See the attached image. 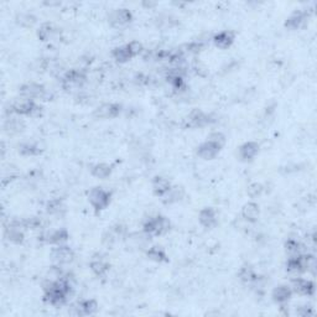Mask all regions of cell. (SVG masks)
Segmentation results:
<instances>
[{
	"mask_svg": "<svg viewBox=\"0 0 317 317\" xmlns=\"http://www.w3.org/2000/svg\"><path fill=\"white\" fill-rule=\"evenodd\" d=\"M122 112V106L118 103H104L94 109L93 116L97 119H114Z\"/></svg>",
	"mask_w": 317,
	"mask_h": 317,
	"instance_id": "cell-8",
	"label": "cell"
},
{
	"mask_svg": "<svg viewBox=\"0 0 317 317\" xmlns=\"http://www.w3.org/2000/svg\"><path fill=\"white\" fill-rule=\"evenodd\" d=\"M19 153L24 157H35V155L40 154L41 149L39 145L32 144V143H25V144L20 145Z\"/></svg>",
	"mask_w": 317,
	"mask_h": 317,
	"instance_id": "cell-30",
	"label": "cell"
},
{
	"mask_svg": "<svg viewBox=\"0 0 317 317\" xmlns=\"http://www.w3.org/2000/svg\"><path fill=\"white\" fill-rule=\"evenodd\" d=\"M12 109L17 116L25 117H39L42 112L40 104H37L35 101H30V99H24L20 103H16L12 107Z\"/></svg>",
	"mask_w": 317,
	"mask_h": 317,
	"instance_id": "cell-6",
	"label": "cell"
},
{
	"mask_svg": "<svg viewBox=\"0 0 317 317\" xmlns=\"http://www.w3.org/2000/svg\"><path fill=\"white\" fill-rule=\"evenodd\" d=\"M293 296V290L288 285H279L273 290L272 298L279 305H285Z\"/></svg>",
	"mask_w": 317,
	"mask_h": 317,
	"instance_id": "cell-18",
	"label": "cell"
},
{
	"mask_svg": "<svg viewBox=\"0 0 317 317\" xmlns=\"http://www.w3.org/2000/svg\"><path fill=\"white\" fill-rule=\"evenodd\" d=\"M296 314L300 316H303V317H305V316L314 315L315 313H314V309L311 308L310 305H304V306H301V308H299V310L296 311Z\"/></svg>",
	"mask_w": 317,
	"mask_h": 317,
	"instance_id": "cell-37",
	"label": "cell"
},
{
	"mask_svg": "<svg viewBox=\"0 0 317 317\" xmlns=\"http://www.w3.org/2000/svg\"><path fill=\"white\" fill-rule=\"evenodd\" d=\"M238 278H239L240 281H243L245 284H254L259 279L257 273L253 270V268L247 267V265L240 268L239 272H238Z\"/></svg>",
	"mask_w": 317,
	"mask_h": 317,
	"instance_id": "cell-26",
	"label": "cell"
},
{
	"mask_svg": "<svg viewBox=\"0 0 317 317\" xmlns=\"http://www.w3.org/2000/svg\"><path fill=\"white\" fill-rule=\"evenodd\" d=\"M183 196H185V191L181 186H172L170 191L163 196L162 201L165 204H173L180 202L183 198Z\"/></svg>",
	"mask_w": 317,
	"mask_h": 317,
	"instance_id": "cell-23",
	"label": "cell"
},
{
	"mask_svg": "<svg viewBox=\"0 0 317 317\" xmlns=\"http://www.w3.org/2000/svg\"><path fill=\"white\" fill-rule=\"evenodd\" d=\"M147 255L150 260L157 262V263H165L168 260L167 254H166L165 250H163L161 247H157V245H155V247L149 248V250L147 252Z\"/></svg>",
	"mask_w": 317,
	"mask_h": 317,
	"instance_id": "cell-27",
	"label": "cell"
},
{
	"mask_svg": "<svg viewBox=\"0 0 317 317\" xmlns=\"http://www.w3.org/2000/svg\"><path fill=\"white\" fill-rule=\"evenodd\" d=\"M46 211H47V213L57 216L61 212L65 211V206H63L61 199H51V201H48L47 204H46Z\"/></svg>",
	"mask_w": 317,
	"mask_h": 317,
	"instance_id": "cell-32",
	"label": "cell"
},
{
	"mask_svg": "<svg viewBox=\"0 0 317 317\" xmlns=\"http://www.w3.org/2000/svg\"><path fill=\"white\" fill-rule=\"evenodd\" d=\"M128 46H129L130 51H132L133 56H138L140 55V53L143 52V50H144V47H143L142 43L139 42V41H132V42L128 43Z\"/></svg>",
	"mask_w": 317,
	"mask_h": 317,
	"instance_id": "cell-36",
	"label": "cell"
},
{
	"mask_svg": "<svg viewBox=\"0 0 317 317\" xmlns=\"http://www.w3.org/2000/svg\"><path fill=\"white\" fill-rule=\"evenodd\" d=\"M291 290L293 293L303 296H313L315 294V284L311 280H306L303 278H296L291 281Z\"/></svg>",
	"mask_w": 317,
	"mask_h": 317,
	"instance_id": "cell-10",
	"label": "cell"
},
{
	"mask_svg": "<svg viewBox=\"0 0 317 317\" xmlns=\"http://www.w3.org/2000/svg\"><path fill=\"white\" fill-rule=\"evenodd\" d=\"M198 221L204 228H213L217 224V213L212 207H204L198 214Z\"/></svg>",
	"mask_w": 317,
	"mask_h": 317,
	"instance_id": "cell-15",
	"label": "cell"
},
{
	"mask_svg": "<svg viewBox=\"0 0 317 317\" xmlns=\"http://www.w3.org/2000/svg\"><path fill=\"white\" fill-rule=\"evenodd\" d=\"M221 150L222 149L218 147V145H216L214 143L207 140V142L202 143V144L197 148V155L201 158H203V160H212V158H214L219 154Z\"/></svg>",
	"mask_w": 317,
	"mask_h": 317,
	"instance_id": "cell-12",
	"label": "cell"
},
{
	"mask_svg": "<svg viewBox=\"0 0 317 317\" xmlns=\"http://www.w3.org/2000/svg\"><path fill=\"white\" fill-rule=\"evenodd\" d=\"M260 216V208L259 204L257 202H248L243 206L242 208V217L244 221H247L248 223H255L258 222Z\"/></svg>",
	"mask_w": 317,
	"mask_h": 317,
	"instance_id": "cell-13",
	"label": "cell"
},
{
	"mask_svg": "<svg viewBox=\"0 0 317 317\" xmlns=\"http://www.w3.org/2000/svg\"><path fill=\"white\" fill-rule=\"evenodd\" d=\"M234 39H236V35H234V32L229 31V30H224V31H221V32H218L217 35H214L213 43L218 48L226 50V48L231 47V46L233 45Z\"/></svg>",
	"mask_w": 317,
	"mask_h": 317,
	"instance_id": "cell-16",
	"label": "cell"
},
{
	"mask_svg": "<svg viewBox=\"0 0 317 317\" xmlns=\"http://www.w3.org/2000/svg\"><path fill=\"white\" fill-rule=\"evenodd\" d=\"M55 34V27H53L52 24H50V22H45V24H42L40 26V29L37 30V37L41 41H48L52 37V35Z\"/></svg>",
	"mask_w": 317,
	"mask_h": 317,
	"instance_id": "cell-29",
	"label": "cell"
},
{
	"mask_svg": "<svg viewBox=\"0 0 317 317\" xmlns=\"http://www.w3.org/2000/svg\"><path fill=\"white\" fill-rule=\"evenodd\" d=\"M203 47V43L201 41H195V42H191L187 45V51L191 53H198L199 51Z\"/></svg>",
	"mask_w": 317,
	"mask_h": 317,
	"instance_id": "cell-38",
	"label": "cell"
},
{
	"mask_svg": "<svg viewBox=\"0 0 317 317\" xmlns=\"http://www.w3.org/2000/svg\"><path fill=\"white\" fill-rule=\"evenodd\" d=\"M259 154V144L255 142H247L239 148V158L243 161H253Z\"/></svg>",
	"mask_w": 317,
	"mask_h": 317,
	"instance_id": "cell-14",
	"label": "cell"
},
{
	"mask_svg": "<svg viewBox=\"0 0 317 317\" xmlns=\"http://www.w3.org/2000/svg\"><path fill=\"white\" fill-rule=\"evenodd\" d=\"M87 81L86 73L78 70H70L65 73L62 78V86L65 89L79 88L83 86Z\"/></svg>",
	"mask_w": 317,
	"mask_h": 317,
	"instance_id": "cell-7",
	"label": "cell"
},
{
	"mask_svg": "<svg viewBox=\"0 0 317 317\" xmlns=\"http://www.w3.org/2000/svg\"><path fill=\"white\" fill-rule=\"evenodd\" d=\"M51 259L56 265L68 264V263H71L75 259V252L68 245H57V247L51 250Z\"/></svg>",
	"mask_w": 317,
	"mask_h": 317,
	"instance_id": "cell-5",
	"label": "cell"
},
{
	"mask_svg": "<svg viewBox=\"0 0 317 317\" xmlns=\"http://www.w3.org/2000/svg\"><path fill=\"white\" fill-rule=\"evenodd\" d=\"M311 268H315V259L308 254H298L289 258L286 263V269L290 273H305L310 270Z\"/></svg>",
	"mask_w": 317,
	"mask_h": 317,
	"instance_id": "cell-1",
	"label": "cell"
},
{
	"mask_svg": "<svg viewBox=\"0 0 317 317\" xmlns=\"http://www.w3.org/2000/svg\"><path fill=\"white\" fill-rule=\"evenodd\" d=\"M152 186L153 192H154V195L158 196V197H163V196L170 191V188L172 187V185H171V182L168 181V178L162 177V176H157V177H154Z\"/></svg>",
	"mask_w": 317,
	"mask_h": 317,
	"instance_id": "cell-17",
	"label": "cell"
},
{
	"mask_svg": "<svg viewBox=\"0 0 317 317\" xmlns=\"http://www.w3.org/2000/svg\"><path fill=\"white\" fill-rule=\"evenodd\" d=\"M68 238H70V233H68L67 229L60 228L48 233L47 236H46V242H47L48 244L52 245H61L65 244L68 240Z\"/></svg>",
	"mask_w": 317,
	"mask_h": 317,
	"instance_id": "cell-20",
	"label": "cell"
},
{
	"mask_svg": "<svg viewBox=\"0 0 317 317\" xmlns=\"http://www.w3.org/2000/svg\"><path fill=\"white\" fill-rule=\"evenodd\" d=\"M19 93L22 98L30 99V101H35V99L37 98L46 99V101H47L48 98V92L46 91L45 87H43L42 84L34 83V82L22 84L19 88Z\"/></svg>",
	"mask_w": 317,
	"mask_h": 317,
	"instance_id": "cell-4",
	"label": "cell"
},
{
	"mask_svg": "<svg viewBox=\"0 0 317 317\" xmlns=\"http://www.w3.org/2000/svg\"><path fill=\"white\" fill-rule=\"evenodd\" d=\"M212 119L206 113L199 109H193L185 119V125L187 128H203L211 124Z\"/></svg>",
	"mask_w": 317,
	"mask_h": 317,
	"instance_id": "cell-9",
	"label": "cell"
},
{
	"mask_svg": "<svg viewBox=\"0 0 317 317\" xmlns=\"http://www.w3.org/2000/svg\"><path fill=\"white\" fill-rule=\"evenodd\" d=\"M89 268H91V270L93 272L94 275L102 278L108 273L109 264L106 262V260L102 259V258L94 257L93 259H92L91 264H89Z\"/></svg>",
	"mask_w": 317,
	"mask_h": 317,
	"instance_id": "cell-22",
	"label": "cell"
},
{
	"mask_svg": "<svg viewBox=\"0 0 317 317\" xmlns=\"http://www.w3.org/2000/svg\"><path fill=\"white\" fill-rule=\"evenodd\" d=\"M285 250L289 253V254H291V257H293V255L301 254L303 245H301V243L299 242V240L288 239L285 243Z\"/></svg>",
	"mask_w": 317,
	"mask_h": 317,
	"instance_id": "cell-33",
	"label": "cell"
},
{
	"mask_svg": "<svg viewBox=\"0 0 317 317\" xmlns=\"http://www.w3.org/2000/svg\"><path fill=\"white\" fill-rule=\"evenodd\" d=\"M75 315L77 316H92L98 311V304L96 300H83L76 306Z\"/></svg>",
	"mask_w": 317,
	"mask_h": 317,
	"instance_id": "cell-19",
	"label": "cell"
},
{
	"mask_svg": "<svg viewBox=\"0 0 317 317\" xmlns=\"http://www.w3.org/2000/svg\"><path fill=\"white\" fill-rule=\"evenodd\" d=\"M207 140H209V142H212V143H214L216 145H218L221 149L224 147V144H226V137H224V135L219 132L212 133Z\"/></svg>",
	"mask_w": 317,
	"mask_h": 317,
	"instance_id": "cell-35",
	"label": "cell"
},
{
	"mask_svg": "<svg viewBox=\"0 0 317 317\" xmlns=\"http://www.w3.org/2000/svg\"><path fill=\"white\" fill-rule=\"evenodd\" d=\"M24 128L25 123L17 118H9L4 124L5 132L9 133V134H17V133H21L22 130H24Z\"/></svg>",
	"mask_w": 317,
	"mask_h": 317,
	"instance_id": "cell-28",
	"label": "cell"
},
{
	"mask_svg": "<svg viewBox=\"0 0 317 317\" xmlns=\"http://www.w3.org/2000/svg\"><path fill=\"white\" fill-rule=\"evenodd\" d=\"M91 172L94 177L101 178V180H106V178H108L109 176L112 175V172H113V167H112V165H109V163H104V162L96 163V165L92 167Z\"/></svg>",
	"mask_w": 317,
	"mask_h": 317,
	"instance_id": "cell-25",
	"label": "cell"
},
{
	"mask_svg": "<svg viewBox=\"0 0 317 317\" xmlns=\"http://www.w3.org/2000/svg\"><path fill=\"white\" fill-rule=\"evenodd\" d=\"M263 191H264V187H263L262 183L254 182V183H252L249 187H248L247 193L250 198H257V197H259L260 195H262Z\"/></svg>",
	"mask_w": 317,
	"mask_h": 317,
	"instance_id": "cell-34",
	"label": "cell"
},
{
	"mask_svg": "<svg viewBox=\"0 0 317 317\" xmlns=\"http://www.w3.org/2000/svg\"><path fill=\"white\" fill-rule=\"evenodd\" d=\"M112 193L102 187H93L88 193V201L96 211H103L111 203Z\"/></svg>",
	"mask_w": 317,
	"mask_h": 317,
	"instance_id": "cell-3",
	"label": "cell"
},
{
	"mask_svg": "<svg viewBox=\"0 0 317 317\" xmlns=\"http://www.w3.org/2000/svg\"><path fill=\"white\" fill-rule=\"evenodd\" d=\"M171 223L168 218L163 216H157L149 218L143 226V231L149 236H162L170 231Z\"/></svg>",
	"mask_w": 317,
	"mask_h": 317,
	"instance_id": "cell-2",
	"label": "cell"
},
{
	"mask_svg": "<svg viewBox=\"0 0 317 317\" xmlns=\"http://www.w3.org/2000/svg\"><path fill=\"white\" fill-rule=\"evenodd\" d=\"M133 20V14L128 9H116L109 15V22L114 27H122L129 24Z\"/></svg>",
	"mask_w": 317,
	"mask_h": 317,
	"instance_id": "cell-11",
	"label": "cell"
},
{
	"mask_svg": "<svg viewBox=\"0 0 317 317\" xmlns=\"http://www.w3.org/2000/svg\"><path fill=\"white\" fill-rule=\"evenodd\" d=\"M112 55H113L114 60L119 63H125L134 57L128 45H123V46H118V47H116L113 50V52H112Z\"/></svg>",
	"mask_w": 317,
	"mask_h": 317,
	"instance_id": "cell-24",
	"label": "cell"
},
{
	"mask_svg": "<svg viewBox=\"0 0 317 317\" xmlns=\"http://www.w3.org/2000/svg\"><path fill=\"white\" fill-rule=\"evenodd\" d=\"M305 21H306L305 12L301 11V10H296V11H294L293 14L286 19L285 27H288L289 30H298L303 26Z\"/></svg>",
	"mask_w": 317,
	"mask_h": 317,
	"instance_id": "cell-21",
	"label": "cell"
},
{
	"mask_svg": "<svg viewBox=\"0 0 317 317\" xmlns=\"http://www.w3.org/2000/svg\"><path fill=\"white\" fill-rule=\"evenodd\" d=\"M16 22L22 27H31L36 22V17L29 12H20L16 16Z\"/></svg>",
	"mask_w": 317,
	"mask_h": 317,
	"instance_id": "cell-31",
	"label": "cell"
}]
</instances>
